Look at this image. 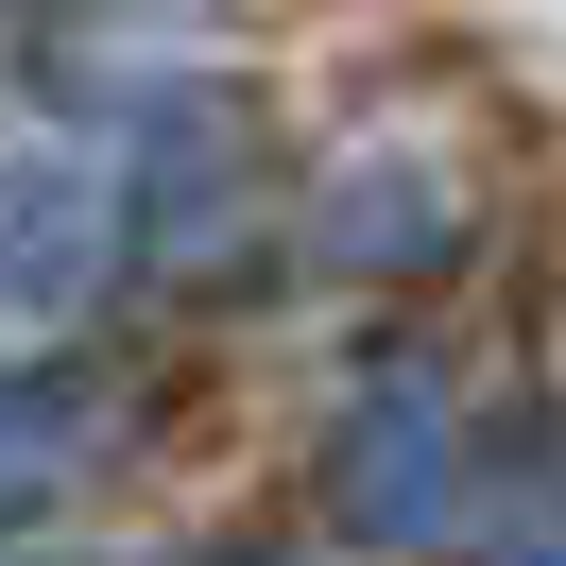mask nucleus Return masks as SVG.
<instances>
[{"mask_svg": "<svg viewBox=\"0 0 566 566\" xmlns=\"http://www.w3.org/2000/svg\"><path fill=\"white\" fill-rule=\"evenodd\" d=\"M120 207H138V258L155 275H241L258 241V138L223 86H172V104L138 120V155H120Z\"/></svg>", "mask_w": 566, "mask_h": 566, "instance_id": "obj_1", "label": "nucleus"}, {"mask_svg": "<svg viewBox=\"0 0 566 566\" xmlns=\"http://www.w3.org/2000/svg\"><path fill=\"white\" fill-rule=\"evenodd\" d=\"M344 515L360 532H447V395L395 360V378H360V412H344Z\"/></svg>", "mask_w": 566, "mask_h": 566, "instance_id": "obj_2", "label": "nucleus"}, {"mask_svg": "<svg viewBox=\"0 0 566 566\" xmlns=\"http://www.w3.org/2000/svg\"><path fill=\"white\" fill-rule=\"evenodd\" d=\"M104 241H138V207H104L86 223V189L52 172V155H18V310L35 326H70V292H86V258Z\"/></svg>", "mask_w": 566, "mask_h": 566, "instance_id": "obj_3", "label": "nucleus"}, {"mask_svg": "<svg viewBox=\"0 0 566 566\" xmlns=\"http://www.w3.org/2000/svg\"><path fill=\"white\" fill-rule=\"evenodd\" d=\"M497 566H566V532H532V549H497Z\"/></svg>", "mask_w": 566, "mask_h": 566, "instance_id": "obj_4", "label": "nucleus"}]
</instances>
